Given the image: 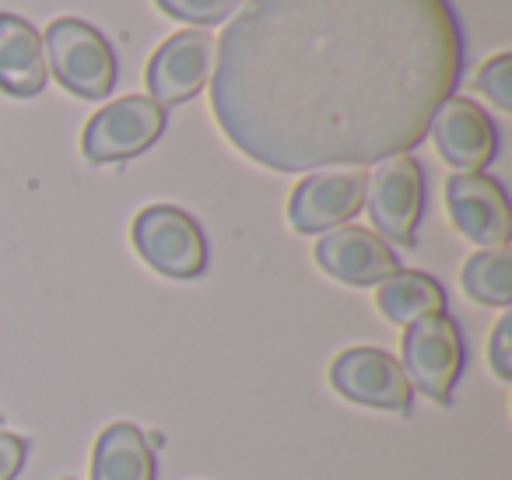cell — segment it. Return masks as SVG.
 Masks as SVG:
<instances>
[{
	"instance_id": "6da1fadb",
	"label": "cell",
	"mask_w": 512,
	"mask_h": 480,
	"mask_svg": "<svg viewBox=\"0 0 512 480\" xmlns=\"http://www.w3.org/2000/svg\"><path fill=\"white\" fill-rule=\"evenodd\" d=\"M214 50V120L274 172L407 155L463 67L449 0H246Z\"/></svg>"
},
{
	"instance_id": "7a4b0ae2",
	"label": "cell",
	"mask_w": 512,
	"mask_h": 480,
	"mask_svg": "<svg viewBox=\"0 0 512 480\" xmlns=\"http://www.w3.org/2000/svg\"><path fill=\"white\" fill-rule=\"evenodd\" d=\"M46 67L78 99H106L116 88V53L99 29L81 18H57L43 36Z\"/></svg>"
},
{
	"instance_id": "3957f363",
	"label": "cell",
	"mask_w": 512,
	"mask_h": 480,
	"mask_svg": "<svg viewBox=\"0 0 512 480\" xmlns=\"http://www.w3.org/2000/svg\"><path fill=\"white\" fill-rule=\"evenodd\" d=\"M134 249L151 270L172 281H193L207 270L204 228L172 204H151L134 218Z\"/></svg>"
},
{
	"instance_id": "277c9868",
	"label": "cell",
	"mask_w": 512,
	"mask_h": 480,
	"mask_svg": "<svg viewBox=\"0 0 512 480\" xmlns=\"http://www.w3.org/2000/svg\"><path fill=\"white\" fill-rule=\"evenodd\" d=\"M404 375L411 389L446 407L463 375V337L456 319L446 312L421 316L404 326Z\"/></svg>"
},
{
	"instance_id": "5b68a950",
	"label": "cell",
	"mask_w": 512,
	"mask_h": 480,
	"mask_svg": "<svg viewBox=\"0 0 512 480\" xmlns=\"http://www.w3.org/2000/svg\"><path fill=\"white\" fill-rule=\"evenodd\" d=\"M365 207L383 239L414 246V232L425 214V169L418 158L393 155L379 162L365 183Z\"/></svg>"
},
{
	"instance_id": "8992f818",
	"label": "cell",
	"mask_w": 512,
	"mask_h": 480,
	"mask_svg": "<svg viewBox=\"0 0 512 480\" xmlns=\"http://www.w3.org/2000/svg\"><path fill=\"white\" fill-rule=\"evenodd\" d=\"M162 130L165 109L148 95H127L120 102H109L85 123L81 151L92 165L127 162V158L148 151L162 137Z\"/></svg>"
},
{
	"instance_id": "52a82bcc",
	"label": "cell",
	"mask_w": 512,
	"mask_h": 480,
	"mask_svg": "<svg viewBox=\"0 0 512 480\" xmlns=\"http://www.w3.org/2000/svg\"><path fill=\"white\" fill-rule=\"evenodd\" d=\"M330 386L351 403L379 410H411V382L393 354L379 347H348L330 365Z\"/></svg>"
},
{
	"instance_id": "ba28073f",
	"label": "cell",
	"mask_w": 512,
	"mask_h": 480,
	"mask_svg": "<svg viewBox=\"0 0 512 480\" xmlns=\"http://www.w3.org/2000/svg\"><path fill=\"white\" fill-rule=\"evenodd\" d=\"M446 207L456 232L481 249H498L512 235V211L505 186L484 172H453L446 179Z\"/></svg>"
},
{
	"instance_id": "9c48e42d",
	"label": "cell",
	"mask_w": 512,
	"mask_h": 480,
	"mask_svg": "<svg viewBox=\"0 0 512 480\" xmlns=\"http://www.w3.org/2000/svg\"><path fill=\"white\" fill-rule=\"evenodd\" d=\"M439 158L453 172H484L498 155V130L477 102L449 95L428 123Z\"/></svg>"
},
{
	"instance_id": "30bf717a",
	"label": "cell",
	"mask_w": 512,
	"mask_h": 480,
	"mask_svg": "<svg viewBox=\"0 0 512 480\" xmlns=\"http://www.w3.org/2000/svg\"><path fill=\"white\" fill-rule=\"evenodd\" d=\"M214 64V39L207 32H176L155 50L148 60V95L158 106H179L190 102L200 88L211 81Z\"/></svg>"
},
{
	"instance_id": "8fae6325",
	"label": "cell",
	"mask_w": 512,
	"mask_h": 480,
	"mask_svg": "<svg viewBox=\"0 0 512 480\" xmlns=\"http://www.w3.org/2000/svg\"><path fill=\"white\" fill-rule=\"evenodd\" d=\"M365 172H316L292 193L288 221L299 235H316L341 228L365 207Z\"/></svg>"
},
{
	"instance_id": "7c38bea8",
	"label": "cell",
	"mask_w": 512,
	"mask_h": 480,
	"mask_svg": "<svg viewBox=\"0 0 512 480\" xmlns=\"http://www.w3.org/2000/svg\"><path fill=\"white\" fill-rule=\"evenodd\" d=\"M320 270H327L334 281L351 288H372L400 270V260L376 232L355 225L330 228L323 239H316L313 249Z\"/></svg>"
},
{
	"instance_id": "4fadbf2b",
	"label": "cell",
	"mask_w": 512,
	"mask_h": 480,
	"mask_svg": "<svg viewBox=\"0 0 512 480\" xmlns=\"http://www.w3.org/2000/svg\"><path fill=\"white\" fill-rule=\"evenodd\" d=\"M46 50L36 25L0 11V92L11 99H36L46 88Z\"/></svg>"
},
{
	"instance_id": "5bb4252c",
	"label": "cell",
	"mask_w": 512,
	"mask_h": 480,
	"mask_svg": "<svg viewBox=\"0 0 512 480\" xmlns=\"http://www.w3.org/2000/svg\"><path fill=\"white\" fill-rule=\"evenodd\" d=\"M92 480H155V452L130 421L109 424L92 452Z\"/></svg>"
},
{
	"instance_id": "9a60e30c",
	"label": "cell",
	"mask_w": 512,
	"mask_h": 480,
	"mask_svg": "<svg viewBox=\"0 0 512 480\" xmlns=\"http://www.w3.org/2000/svg\"><path fill=\"white\" fill-rule=\"evenodd\" d=\"M376 305L390 323L411 326L421 316H435L446 312V291L435 277L421 274V270H404L400 267L393 277L379 281L376 288Z\"/></svg>"
},
{
	"instance_id": "2e32d148",
	"label": "cell",
	"mask_w": 512,
	"mask_h": 480,
	"mask_svg": "<svg viewBox=\"0 0 512 480\" xmlns=\"http://www.w3.org/2000/svg\"><path fill=\"white\" fill-rule=\"evenodd\" d=\"M463 291L467 298H474L477 305H505L512 302V256L505 246L498 249H481L463 263Z\"/></svg>"
},
{
	"instance_id": "e0dca14e",
	"label": "cell",
	"mask_w": 512,
	"mask_h": 480,
	"mask_svg": "<svg viewBox=\"0 0 512 480\" xmlns=\"http://www.w3.org/2000/svg\"><path fill=\"white\" fill-rule=\"evenodd\" d=\"M155 4L169 18L211 29V25H221L225 18H232L246 0H155Z\"/></svg>"
},
{
	"instance_id": "ac0fdd59",
	"label": "cell",
	"mask_w": 512,
	"mask_h": 480,
	"mask_svg": "<svg viewBox=\"0 0 512 480\" xmlns=\"http://www.w3.org/2000/svg\"><path fill=\"white\" fill-rule=\"evenodd\" d=\"M474 85H477V92L488 95L502 113H512V57L509 53L491 57L488 64L477 71Z\"/></svg>"
},
{
	"instance_id": "d6986e66",
	"label": "cell",
	"mask_w": 512,
	"mask_h": 480,
	"mask_svg": "<svg viewBox=\"0 0 512 480\" xmlns=\"http://www.w3.org/2000/svg\"><path fill=\"white\" fill-rule=\"evenodd\" d=\"M488 361H491V368H495L498 379H505V382L512 379V316H502L495 323L491 347H488Z\"/></svg>"
},
{
	"instance_id": "ffe728a7",
	"label": "cell",
	"mask_w": 512,
	"mask_h": 480,
	"mask_svg": "<svg viewBox=\"0 0 512 480\" xmlns=\"http://www.w3.org/2000/svg\"><path fill=\"white\" fill-rule=\"evenodd\" d=\"M25 456H29V442L22 435L0 431V480H15L25 466Z\"/></svg>"
}]
</instances>
